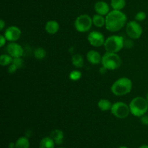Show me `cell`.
Wrapping results in <instances>:
<instances>
[{"mask_svg": "<svg viewBox=\"0 0 148 148\" xmlns=\"http://www.w3.org/2000/svg\"><path fill=\"white\" fill-rule=\"evenodd\" d=\"M7 51L9 54L13 58L21 57L23 54V49L20 45L12 42L7 45Z\"/></svg>", "mask_w": 148, "mask_h": 148, "instance_id": "obj_11", "label": "cell"}, {"mask_svg": "<svg viewBox=\"0 0 148 148\" xmlns=\"http://www.w3.org/2000/svg\"><path fill=\"white\" fill-rule=\"evenodd\" d=\"M98 108H100V110H101V111H109V110L111 109L112 105H111V101H108V100L101 99L98 101Z\"/></svg>", "mask_w": 148, "mask_h": 148, "instance_id": "obj_17", "label": "cell"}, {"mask_svg": "<svg viewBox=\"0 0 148 148\" xmlns=\"http://www.w3.org/2000/svg\"><path fill=\"white\" fill-rule=\"evenodd\" d=\"M120 148H127V147H121Z\"/></svg>", "mask_w": 148, "mask_h": 148, "instance_id": "obj_36", "label": "cell"}, {"mask_svg": "<svg viewBox=\"0 0 148 148\" xmlns=\"http://www.w3.org/2000/svg\"><path fill=\"white\" fill-rule=\"evenodd\" d=\"M72 61V64H73V65L75 66H76V67L82 68V66H83L84 59L82 55L78 54V53L73 55Z\"/></svg>", "mask_w": 148, "mask_h": 148, "instance_id": "obj_20", "label": "cell"}, {"mask_svg": "<svg viewBox=\"0 0 148 148\" xmlns=\"http://www.w3.org/2000/svg\"><path fill=\"white\" fill-rule=\"evenodd\" d=\"M92 23V19L88 14H81L75 20V27L78 32L85 33L91 28Z\"/></svg>", "mask_w": 148, "mask_h": 148, "instance_id": "obj_6", "label": "cell"}, {"mask_svg": "<svg viewBox=\"0 0 148 148\" xmlns=\"http://www.w3.org/2000/svg\"><path fill=\"white\" fill-rule=\"evenodd\" d=\"M133 46H134V43H133L131 40H124V47L132 48V47H133Z\"/></svg>", "mask_w": 148, "mask_h": 148, "instance_id": "obj_28", "label": "cell"}, {"mask_svg": "<svg viewBox=\"0 0 148 148\" xmlns=\"http://www.w3.org/2000/svg\"><path fill=\"white\" fill-rule=\"evenodd\" d=\"M88 41L95 47H100L105 43V38L103 35L98 31H92L88 35Z\"/></svg>", "mask_w": 148, "mask_h": 148, "instance_id": "obj_9", "label": "cell"}, {"mask_svg": "<svg viewBox=\"0 0 148 148\" xmlns=\"http://www.w3.org/2000/svg\"><path fill=\"white\" fill-rule=\"evenodd\" d=\"M107 70H108V69H107L106 68L104 67V66H103L102 67L100 68V70H99V71H100V73H101V75H104V74L106 73Z\"/></svg>", "mask_w": 148, "mask_h": 148, "instance_id": "obj_31", "label": "cell"}, {"mask_svg": "<svg viewBox=\"0 0 148 148\" xmlns=\"http://www.w3.org/2000/svg\"><path fill=\"white\" fill-rule=\"evenodd\" d=\"M13 57L10 54H2L0 56V64L1 66H7L11 64L13 62Z\"/></svg>", "mask_w": 148, "mask_h": 148, "instance_id": "obj_22", "label": "cell"}, {"mask_svg": "<svg viewBox=\"0 0 148 148\" xmlns=\"http://www.w3.org/2000/svg\"><path fill=\"white\" fill-rule=\"evenodd\" d=\"M130 112L137 117H142L148 111V102L146 98L136 97L130 104Z\"/></svg>", "mask_w": 148, "mask_h": 148, "instance_id": "obj_3", "label": "cell"}, {"mask_svg": "<svg viewBox=\"0 0 148 148\" xmlns=\"http://www.w3.org/2000/svg\"><path fill=\"white\" fill-rule=\"evenodd\" d=\"M17 69H18V68L17 67V66H16L14 64L12 63L8 68V72L10 74H13L17 71Z\"/></svg>", "mask_w": 148, "mask_h": 148, "instance_id": "obj_27", "label": "cell"}, {"mask_svg": "<svg viewBox=\"0 0 148 148\" xmlns=\"http://www.w3.org/2000/svg\"><path fill=\"white\" fill-rule=\"evenodd\" d=\"M146 99H147V102H148V92H147V96H146Z\"/></svg>", "mask_w": 148, "mask_h": 148, "instance_id": "obj_35", "label": "cell"}, {"mask_svg": "<svg viewBox=\"0 0 148 148\" xmlns=\"http://www.w3.org/2000/svg\"><path fill=\"white\" fill-rule=\"evenodd\" d=\"M111 111L114 116L119 119L127 118L130 113H131L130 106L123 102H117L113 104Z\"/></svg>", "mask_w": 148, "mask_h": 148, "instance_id": "obj_7", "label": "cell"}, {"mask_svg": "<svg viewBox=\"0 0 148 148\" xmlns=\"http://www.w3.org/2000/svg\"><path fill=\"white\" fill-rule=\"evenodd\" d=\"M124 38L120 36H111L104 43V47L107 52L118 53L124 47Z\"/></svg>", "mask_w": 148, "mask_h": 148, "instance_id": "obj_5", "label": "cell"}, {"mask_svg": "<svg viewBox=\"0 0 148 148\" xmlns=\"http://www.w3.org/2000/svg\"><path fill=\"white\" fill-rule=\"evenodd\" d=\"M57 148H64V147H57Z\"/></svg>", "mask_w": 148, "mask_h": 148, "instance_id": "obj_37", "label": "cell"}, {"mask_svg": "<svg viewBox=\"0 0 148 148\" xmlns=\"http://www.w3.org/2000/svg\"><path fill=\"white\" fill-rule=\"evenodd\" d=\"M94 8L97 14L103 16L107 15L110 12L109 6L106 1H99L95 3Z\"/></svg>", "mask_w": 148, "mask_h": 148, "instance_id": "obj_12", "label": "cell"}, {"mask_svg": "<svg viewBox=\"0 0 148 148\" xmlns=\"http://www.w3.org/2000/svg\"><path fill=\"white\" fill-rule=\"evenodd\" d=\"M9 148H15V144H14V143H10V146H9Z\"/></svg>", "mask_w": 148, "mask_h": 148, "instance_id": "obj_33", "label": "cell"}, {"mask_svg": "<svg viewBox=\"0 0 148 148\" xmlns=\"http://www.w3.org/2000/svg\"><path fill=\"white\" fill-rule=\"evenodd\" d=\"M50 137L53 139L55 143L60 145L63 142L64 132L60 130H54L51 132Z\"/></svg>", "mask_w": 148, "mask_h": 148, "instance_id": "obj_15", "label": "cell"}, {"mask_svg": "<svg viewBox=\"0 0 148 148\" xmlns=\"http://www.w3.org/2000/svg\"><path fill=\"white\" fill-rule=\"evenodd\" d=\"M127 23V16L119 10H112L106 17V27L111 32L121 30Z\"/></svg>", "mask_w": 148, "mask_h": 148, "instance_id": "obj_1", "label": "cell"}, {"mask_svg": "<svg viewBox=\"0 0 148 148\" xmlns=\"http://www.w3.org/2000/svg\"><path fill=\"white\" fill-rule=\"evenodd\" d=\"M146 18V13L144 12H139L136 14L135 20L136 21H143Z\"/></svg>", "mask_w": 148, "mask_h": 148, "instance_id": "obj_25", "label": "cell"}, {"mask_svg": "<svg viewBox=\"0 0 148 148\" xmlns=\"http://www.w3.org/2000/svg\"><path fill=\"white\" fill-rule=\"evenodd\" d=\"M92 23L96 27H102L104 25H106V18L101 14H95L92 17Z\"/></svg>", "mask_w": 148, "mask_h": 148, "instance_id": "obj_18", "label": "cell"}, {"mask_svg": "<svg viewBox=\"0 0 148 148\" xmlns=\"http://www.w3.org/2000/svg\"><path fill=\"white\" fill-rule=\"evenodd\" d=\"M55 142L51 137H44L40 142L39 148H54Z\"/></svg>", "mask_w": 148, "mask_h": 148, "instance_id": "obj_16", "label": "cell"}, {"mask_svg": "<svg viewBox=\"0 0 148 148\" xmlns=\"http://www.w3.org/2000/svg\"><path fill=\"white\" fill-rule=\"evenodd\" d=\"M45 29L49 34H55L59 30V25L56 20H49L46 24Z\"/></svg>", "mask_w": 148, "mask_h": 148, "instance_id": "obj_14", "label": "cell"}, {"mask_svg": "<svg viewBox=\"0 0 148 148\" xmlns=\"http://www.w3.org/2000/svg\"><path fill=\"white\" fill-rule=\"evenodd\" d=\"M13 64L17 66V67L21 68L23 65V60L21 59V57H17V58H13Z\"/></svg>", "mask_w": 148, "mask_h": 148, "instance_id": "obj_26", "label": "cell"}, {"mask_svg": "<svg viewBox=\"0 0 148 148\" xmlns=\"http://www.w3.org/2000/svg\"><path fill=\"white\" fill-rule=\"evenodd\" d=\"M4 36L9 41H17L21 36V30L16 26H10L6 30Z\"/></svg>", "mask_w": 148, "mask_h": 148, "instance_id": "obj_10", "label": "cell"}, {"mask_svg": "<svg viewBox=\"0 0 148 148\" xmlns=\"http://www.w3.org/2000/svg\"><path fill=\"white\" fill-rule=\"evenodd\" d=\"M141 122L145 125H148V116H143L141 118Z\"/></svg>", "mask_w": 148, "mask_h": 148, "instance_id": "obj_30", "label": "cell"}, {"mask_svg": "<svg viewBox=\"0 0 148 148\" xmlns=\"http://www.w3.org/2000/svg\"><path fill=\"white\" fill-rule=\"evenodd\" d=\"M6 38L4 36H0V47H3L6 43Z\"/></svg>", "mask_w": 148, "mask_h": 148, "instance_id": "obj_29", "label": "cell"}, {"mask_svg": "<svg viewBox=\"0 0 148 148\" xmlns=\"http://www.w3.org/2000/svg\"><path fill=\"white\" fill-rule=\"evenodd\" d=\"M126 31L132 39H138L143 34V28L137 21H130L127 23Z\"/></svg>", "mask_w": 148, "mask_h": 148, "instance_id": "obj_8", "label": "cell"}, {"mask_svg": "<svg viewBox=\"0 0 148 148\" xmlns=\"http://www.w3.org/2000/svg\"><path fill=\"white\" fill-rule=\"evenodd\" d=\"M101 64L108 70H114L120 67L121 65V59L117 53L106 52L102 56Z\"/></svg>", "mask_w": 148, "mask_h": 148, "instance_id": "obj_4", "label": "cell"}, {"mask_svg": "<svg viewBox=\"0 0 148 148\" xmlns=\"http://www.w3.org/2000/svg\"><path fill=\"white\" fill-rule=\"evenodd\" d=\"M81 77H82V73L78 70H74L69 74V77L73 81L78 80L80 79Z\"/></svg>", "mask_w": 148, "mask_h": 148, "instance_id": "obj_24", "label": "cell"}, {"mask_svg": "<svg viewBox=\"0 0 148 148\" xmlns=\"http://www.w3.org/2000/svg\"><path fill=\"white\" fill-rule=\"evenodd\" d=\"M30 143L27 137H21L16 141L15 148H29Z\"/></svg>", "mask_w": 148, "mask_h": 148, "instance_id": "obj_19", "label": "cell"}, {"mask_svg": "<svg viewBox=\"0 0 148 148\" xmlns=\"http://www.w3.org/2000/svg\"><path fill=\"white\" fill-rule=\"evenodd\" d=\"M87 59L92 64H98L102 61V57L98 52L95 51H90L87 53Z\"/></svg>", "mask_w": 148, "mask_h": 148, "instance_id": "obj_13", "label": "cell"}, {"mask_svg": "<svg viewBox=\"0 0 148 148\" xmlns=\"http://www.w3.org/2000/svg\"><path fill=\"white\" fill-rule=\"evenodd\" d=\"M126 5L125 0H111V6L114 10H119L121 11L124 8Z\"/></svg>", "mask_w": 148, "mask_h": 148, "instance_id": "obj_21", "label": "cell"}, {"mask_svg": "<svg viewBox=\"0 0 148 148\" xmlns=\"http://www.w3.org/2000/svg\"><path fill=\"white\" fill-rule=\"evenodd\" d=\"M35 57L37 59H43L46 57V52L43 48H37L34 51Z\"/></svg>", "mask_w": 148, "mask_h": 148, "instance_id": "obj_23", "label": "cell"}, {"mask_svg": "<svg viewBox=\"0 0 148 148\" xmlns=\"http://www.w3.org/2000/svg\"><path fill=\"white\" fill-rule=\"evenodd\" d=\"M132 88V82L127 77H121L117 79L111 86V92L117 96L130 93Z\"/></svg>", "mask_w": 148, "mask_h": 148, "instance_id": "obj_2", "label": "cell"}, {"mask_svg": "<svg viewBox=\"0 0 148 148\" xmlns=\"http://www.w3.org/2000/svg\"><path fill=\"white\" fill-rule=\"evenodd\" d=\"M140 148H148V145H143Z\"/></svg>", "mask_w": 148, "mask_h": 148, "instance_id": "obj_34", "label": "cell"}, {"mask_svg": "<svg viewBox=\"0 0 148 148\" xmlns=\"http://www.w3.org/2000/svg\"><path fill=\"white\" fill-rule=\"evenodd\" d=\"M4 25H5V23H4V21L3 20H0V30H2L3 28H4Z\"/></svg>", "mask_w": 148, "mask_h": 148, "instance_id": "obj_32", "label": "cell"}]
</instances>
